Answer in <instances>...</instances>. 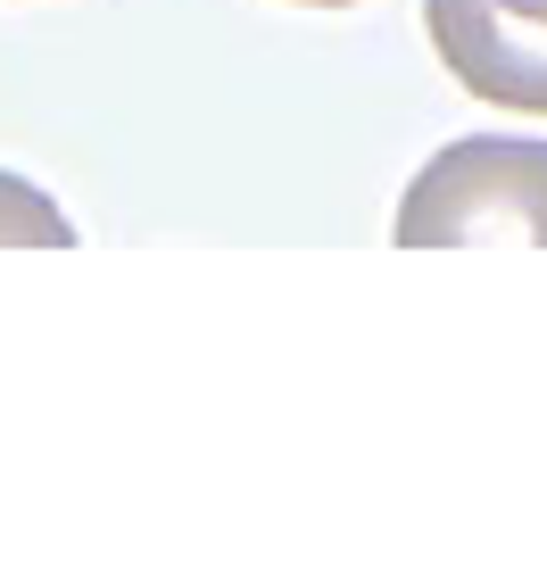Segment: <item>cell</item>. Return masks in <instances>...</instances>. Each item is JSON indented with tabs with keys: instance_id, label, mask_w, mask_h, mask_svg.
Listing matches in <instances>:
<instances>
[{
	"instance_id": "1",
	"label": "cell",
	"mask_w": 547,
	"mask_h": 564,
	"mask_svg": "<svg viewBox=\"0 0 547 564\" xmlns=\"http://www.w3.org/2000/svg\"><path fill=\"white\" fill-rule=\"evenodd\" d=\"M390 241L457 249V241H547V141L464 133L431 150L398 192Z\"/></svg>"
},
{
	"instance_id": "2",
	"label": "cell",
	"mask_w": 547,
	"mask_h": 564,
	"mask_svg": "<svg viewBox=\"0 0 547 564\" xmlns=\"http://www.w3.org/2000/svg\"><path fill=\"white\" fill-rule=\"evenodd\" d=\"M424 34L473 100L547 117V0H424Z\"/></svg>"
},
{
	"instance_id": "3",
	"label": "cell",
	"mask_w": 547,
	"mask_h": 564,
	"mask_svg": "<svg viewBox=\"0 0 547 564\" xmlns=\"http://www.w3.org/2000/svg\"><path fill=\"white\" fill-rule=\"evenodd\" d=\"M75 225L51 192H34L25 175H0V249H67Z\"/></svg>"
},
{
	"instance_id": "4",
	"label": "cell",
	"mask_w": 547,
	"mask_h": 564,
	"mask_svg": "<svg viewBox=\"0 0 547 564\" xmlns=\"http://www.w3.org/2000/svg\"><path fill=\"white\" fill-rule=\"evenodd\" d=\"M299 9H357V0H299Z\"/></svg>"
}]
</instances>
